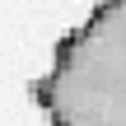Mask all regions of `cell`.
<instances>
[{"label": "cell", "instance_id": "1", "mask_svg": "<svg viewBox=\"0 0 126 126\" xmlns=\"http://www.w3.org/2000/svg\"><path fill=\"white\" fill-rule=\"evenodd\" d=\"M51 126H126V0H103L37 79Z\"/></svg>", "mask_w": 126, "mask_h": 126}]
</instances>
